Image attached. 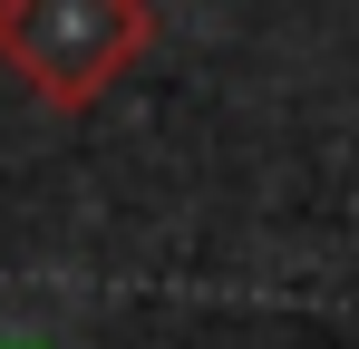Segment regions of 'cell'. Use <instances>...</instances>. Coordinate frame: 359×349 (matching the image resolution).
I'll use <instances>...</instances> for the list:
<instances>
[{
    "label": "cell",
    "mask_w": 359,
    "mask_h": 349,
    "mask_svg": "<svg viewBox=\"0 0 359 349\" xmlns=\"http://www.w3.org/2000/svg\"><path fill=\"white\" fill-rule=\"evenodd\" d=\"M0 349H29V340H0Z\"/></svg>",
    "instance_id": "7a4b0ae2"
},
{
    "label": "cell",
    "mask_w": 359,
    "mask_h": 349,
    "mask_svg": "<svg viewBox=\"0 0 359 349\" xmlns=\"http://www.w3.org/2000/svg\"><path fill=\"white\" fill-rule=\"evenodd\" d=\"M156 39L146 0H0V68L59 116L97 107Z\"/></svg>",
    "instance_id": "6da1fadb"
}]
</instances>
